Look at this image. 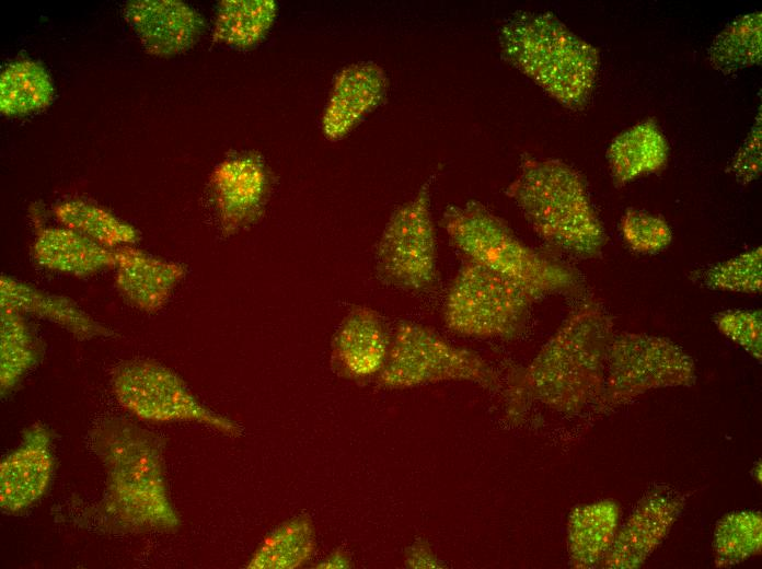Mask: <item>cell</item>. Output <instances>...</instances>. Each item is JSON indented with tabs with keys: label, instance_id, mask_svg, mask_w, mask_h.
<instances>
[{
	"label": "cell",
	"instance_id": "cell-27",
	"mask_svg": "<svg viewBox=\"0 0 762 569\" xmlns=\"http://www.w3.org/2000/svg\"><path fill=\"white\" fill-rule=\"evenodd\" d=\"M762 518L757 511H734L716 524L713 538L714 562L726 568L738 565L760 553Z\"/></svg>",
	"mask_w": 762,
	"mask_h": 569
},
{
	"label": "cell",
	"instance_id": "cell-24",
	"mask_svg": "<svg viewBox=\"0 0 762 569\" xmlns=\"http://www.w3.org/2000/svg\"><path fill=\"white\" fill-rule=\"evenodd\" d=\"M54 216L69 228L99 245L117 249L131 246L139 240V231L111 211L81 199H70L54 207Z\"/></svg>",
	"mask_w": 762,
	"mask_h": 569
},
{
	"label": "cell",
	"instance_id": "cell-30",
	"mask_svg": "<svg viewBox=\"0 0 762 569\" xmlns=\"http://www.w3.org/2000/svg\"><path fill=\"white\" fill-rule=\"evenodd\" d=\"M626 245L640 254H656L672 242V230L660 217L635 209L625 211L620 223Z\"/></svg>",
	"mask_w": 762,
	"mask_h": 569
},
{
	"label": "cell",
	"instance_id": "cell-34",
	"mask_svg": "<svg viewBox=\"0 0 762 569\" xmlns=\"http://www.w3.org/2000/svg\"><path fill=\"white\" fill-rule=\"evenodd\" d=\"M351 558L348 553L337 548L325 556L315 568L320 569H343L351 567Z\"/></svg>",
	"mask_w": 762,
	"mask_h": 569
},
{
	"label": "cell",
	"instance_id": "cell-33",
	"mask_svg": "<svg viewBox=\"0 0 762 569\" xmlns=\"http://www.w3.org/2000/svg\"><path fill=\"white\" fill-rule=\"evenodd\" d=\"M438 560L424 541L415 542L407 550L405 566L409 568H436Z\"/></svg>",
	"mask_w": 762,
	"mask_h": 569
},
{
	"label": "cell",
	"instance_id": "cell-2",
	"mask_svg": "<svg viewBox=\"0 0 762 569\" xmlns=\"http://www.w3.org/2000/svg\"><path fill=\"white\" fill-rule=\"evenodd\" d=\"M613 336V322L602 305L594 300L580 303L528 367L508 372V415L516 417L529 399L565 415L596 408Z\"/></svg>",
	"mask_w": 762,
	"mask_h": 569
},
{
	"label": "cell",
	"instance_id": "cell-21",
	"mask_svg": "<svg viewBox=\"0 0 762 569\" xmlns=\"http://www.w3.org/2000/svg\"><path fill=\"white\" fill-rule=\"evenodd\" d=\"M668 155L667 140L651 119L616 136L607 151L609 169L616 186L659 171Z\"/></svg>",
	"mask_w": 762,
	"mask_h": 569
},
{
	"label": "cell",
	"instance_id": "cell-29",
	"mask_svg": "<svg viewBox=\"0 0 762 569\" xmlns=\"http://www.w3.org/2000/svg\"><path fill=\"white\" fill-rule=\"evenodd\" d=\"M761 262V247H755L702 269L697 272L696 279L704 287L715 291L760 293Z\"/></svg>",
	"mask_w": 762,
	"mask_h": 569
},
{
	"label": "cell",
	"instance_id": "cell-18",
	"mask_svg": "<svg viewBox=\"0 0 762 569\" xmlns=\"http://www.w3.org/2000/svg\"><path fill=\"white\" fill-rule=\"evenodd\" d=\"M0 306L53 322L79 340L115 335L68 298L42 291L7 275L0 278Z\"/></svg>",
	"mask_w": 762,
	"mask_h": 569
},
{
	"label": "cell",
	"instance_id": "cell-12",
	"mask_svg": "<svg viewBox=\"0 0 762 569\" xmlns=\"http://www.w3.org/2000/svg\"><path fill=\"white\" fill-rule=\"evenodd\" d=\"M684 502L682 493L670 486L658 485L647 490L617 529L602 567L634 569L645 564L667 537Z\"/></svg>",
	"mask_w": 762,
	"mask_h": 569
},
{
	"label": "cell",
	"instance_id": "cell-11",
	"mask_svg": "<svg viewBox=\"0 0 762 569\" xmlns=\"http://www.w3.org/2000/svg\"><path fill=\"white\" fill-rule=\"evenodd\" d=\"M273 181L266 161L254 151L234 153L216 165L208 190L223 234H235L263 217Z\"/></svg>",
	"mask_w": 762,
	"mask_h": 569
},
{
	"label": "cell",
	"instance_id": "cell-19",
	"mask_svg": "<svg viewBox=\"0 0 762 569\" xmlns=\"http://www.w3.org/2000/svg\"><path fill=\"white\" fill-rule=\"evenodd\" d=\"M32 256L42 267L85 277L116 265V251L105 248L66 228H42L36 232Z\"/></svg>",
	"mask_w": 762,
	"mask_h": 569
},
{
	"label": "cell",
	"instance_id": "cell-14",
	"mask_svg": "<svg viewBox=\"0 0 762 569\" xmlns=\"http://www.w3.org/2000/svg\"><path fill=\"white\" fill-rule=\"evenodd\" d=\"M391 333L383 317L365 305L353 306L336 329L331 345L335 373L349 381H366L381 372Z\"/></svg>",
	"mask_w": 762,
	"mask_h": 569
},
{
	"label": "cell",
	"instance_id": "cell-3",
	"mask_svg": "<svg viewBox=\"0 0 762 569\" xmlns=\"http://www.w3.org/2000/svg\"><path fill=\"white\" fill-rule=\"evenodd\" d=\"M507 195L552 249L579 259L600 255L607 241L602 222L585 181L568 164L526 158Z\"/></svg>",
	"mask_w": 762,
	"mask_h": 569
},
{
	"label": "cell",
	"instance_id": "cell-9",
	"mask_svg": "<svg viewBox=\"0 0 762 569\" xmlns=\"http://www.w3.org/2000/svg\"><path fill=\"white\" fill-rule=\"evenodd\" d=\"M429 176L416 194L390 216L374 253L377 278L409 293H427L438 280L436 229Z\"/></svg>",
	"mask_w": 762,
	"mask_h": 569
},
{
	"label": "cell",
	"instance_id": "cell-4",
	"mask_svg": "<svg viewBox=\"0 0 762 569\" xmlns=\"http://www.w3.org/2000/svg\"><path fill=\"white\" fill-rule=\"evenodd\" d=\"M440 224L463 259L518 284L536 301L547 295L576 294L582 288L580 275L573 267L526 244L478 201L448 206Z\"/></svg>",
	"mask_w": 762,
	"mask_h": 569
},
{
	"label": "cell",
	"instance_id": "cell-13",
	"mask_svg": "<svg viewBox=\"0 0 762 569\" xmlns=\"http://www.w3.org/2000/svg\"><path fill=\"white\" fill-rule=\"evenodd\" d=\"M53 432L43 423L23 431L16 449L0 464V507L5 513L27 510L47 491L54 469Z\"/></svg>",
	"mask_w": 762,
	"mask_h": 569
},
{
	"label": "cell",
	"instance_id": "cell-16",
	"mask_svg": "<svg viewBox=\"0 0 762 569\" xmlns=\"http://www.w3.org/2000/svg\"><path fill=\"white\" fill-rule=\"evenodd\" d=\"M388 77L377 63L365 61L344 67L335 76L321 126L332 141L346 137L384 100Z\"/></svg>",
	"mask_w": 762,
	"mask_h": 569
},
{
	"label": "cell",
	"instance_id": "cell-23",
	"mask_svg": "<svg viewBox=\"0 0 762 569\" xmlns=\"http://www.w3.org/2000/svg\"><path fill=\"white\" fill-rule=\"evenodd\" d=\"M276 16L277 4L272 0L220 1L212 39L239 49L253 47L265 38Z\"/></svg>",
	"mask_w": 762,
	"mask_h": 569
},
{
	"label": "cell",
	"instance_id": "cell-5",
	"mask_svg": "<svg viewBox=\"0 0 762 569\" xmlns=\"http://www.w3.org/2000/svg\"><path fill=\"white\" fill-rule=\"evenodd\" d=\"M504 58L559 104L580 109L589 101L599 51L547 12H517L499 28Z\"/></svg>",
	"mask_w": 762,
	"mask_h": 569
},
{
	"label": "cell",
	"instance_id": "cell-32",
	"mask_svg": "<svg viewBox=\"0 0 762 569\" xmlns=\"http://www.w3.org/2000/svg\"><path fill=\"white\" fill-rule=\"evenodd\" d=\"M730 171L743 184L757 179L761 173V128L760 119L751 129L742 147L736 153Z\"/></svg>",
	"mask_w": 762,
	"mask_h": 569
},
{
	"label": "cell",
	"instance_id": "cell-26",
	"mask_svg": "<svg viewBox=\"0 0 762 569\" xmlns=\"http://www.w3.org/2000/svg\"><path fill=\"white\" fill-rule=\"evenodd\" d=\"M38 346L23 314L0 306V388L5 395L38 360Z\"/></svg>",
	"mask_w": 762,
	"mask_h": 569
},
{
	"label": "cell",
	"instance_id": "cell-28",
	"mask_svg": "<svg viewBox=\"0 0 762 569\" xmlns=\"http://www.w3.org/2000/svg\"><path fill=\"white\" fill-rule=\"evenodd\" d=\"M708 58L712 66L721 72L760 63L761 14H746L732 21L713 40Z\"/></svg>",
	"mask_w": 762,
	"mask_h": 569
},
{
	"label": "cell",
	"instance_id": "cell-17",
	"mask_svg": "<svg viewBox=\"0 0 762 569\" xmlns=\"http://www.w3.org/2000/svg\"><path fill=\"white\" fill-rule=\"evenodd\" d=\"M115 251L116 288L129 305L141 312L161 310L187 274L184 264L155 257L132 246Z\"/></svg>",
	"mask_w": 762,
	"mask_h": 569
},
{
	"label": "cell",
	"instance_id": "cell-25",
	"mask_svg": "<svg viewBox=\"0 0 762 569\" xmlns=\"http://www.w3.org/2000/svg\"><path fill=\"white\" fill-rule=\"evenodd\" d=\"M54 97L47 70L37 61L21 59L9 63L0 76V112L22 116L44 109Z\"/></svg>",
	"mask_w": 762,
	"mask_h": 569
},
{
	"label": "cell",
	"instance_id": "cell-1",
	"mask_svg": "<svg viewBox=\"0 0 762 569\" xmlns=\"http://www.w3.org/2000/svg\"><path fill=\"white\" fill-rule=\"evenodd\" d=\"M105 472L101 500L81 525L111 535L173 532L181 519L170 498L163 442L131 420L109 417L89 433Z\"/></svg>",
	"mask_w": 762,
	"mask_h": 569
},
{
	"label": "cell",
	"instance_id": "cell-10",
	"mask_svg": "<svg viewBox=\"0 0 762 569\" xmlns=\"http://www.w3.org/2000/svg\"><path fill=\"white\" fill-rule=\"evenodd\" d=\"M112 388L118 404L136 418L157 422H196L229 437L242 428L206 407L173 370L153 360H130L113 371Z\"/></svg>",
	"mask_w": 762,
	"mask_h": 569
},
{
	"label": "cell",
	"instance_id": "cell-6",
	"mask_svg": "<svg viewBox=\"0 0 762 569\" xmlns=\"http://www.w3.org/2000/svg\"><path fill=\"white\" fill-rule=\"evenodd\" d=\"M376 379L386 390L454 381L490 391L501 386L498 372L480 355L413 321H401L395 326L385 363Z\"/></svg>",
	"mask_w": 762,
	"mask_h": 569
},
{
	"label": "cell",
	"instance_id": "cell-7",
	"mask_svg": "<svg viewBox=\"0 0 762 569\" xmlns=\"http://www.w3.org/2000/svg\"><path fill=\"white\" fill-rule=\"evenodd\" d=\"M536 300L492 270L463 259L442 305L452 333L481 339H515L524 330Z\"/></svg>",
	"mask_w": 762,
	"mask_h": 569
},
{
	"label": "cell",
	"instance_id": "cell-22",
	"mask_svg": "<svg viewBox=\"0 0 762 569\" xmlns=\"http://www.w3.org/2000/svg\"><path fill=\"white\" fill-rule=\"evenodd\" d=\"M315 531L308 514L284 521L259 542L246 567L250 569H297L315 551Z\"/></svg>",
	"mask_w": 762,
	"mask_h": 569
},
{
	"label": "cell",
	"instance_id": "cell-8",
	"mask_svg": "<svg viewBox=\"0 0 762 569\" xmlns=\"http://www.w3.org/2000/svg\"><path fill=\"white\" fill-rule=\"evenodd\" d=\"M696 382L692 357L672 340L642 333L614 335L598 411H610L651 390Z\"/></svg>",
	"mask_w": 762,
	"mask_h": 569
},
{
	"label": "cell",
	"instance_id": "cell-31",
	"mask_svg": "<svg viewBox=\"0 0 762 569\" xmlns=\"http://www.w3.org/2000/svg\"><path fill=\"white\" fill-rule=\"evenodd\" d=\"M714 324L728 339L761 361L762 321L760 310H726L714 315Z\"/></svg>",
	"mask_w": 762,
	"mask_h": 569
},
{
	"label": "cell",
	"instance_id": "cell-15",
	"mask_svg": "<svg viewBox=\"0 0 762 569\" xmlns=\"http://www.w3.org/2000/svg\"><path fill=\"white\" fill-rule=\"evenodd\" d=\"M123 14L143 49L157 57H171L189 49L205 28L203 16L177 0H132Z\"/></svg>",
	"mask_w": 762,
	"mask_h": 569
},
{
	"label": "cell",
	"instance_id": "cell-20",
	"mask_svg": "<svg viewBox=\"0 0 762 569\" xmlns=\"http://www.w3.org/2000/svg\"><path fill=\"white\" fill-rule=\"evenodd\" d=\"M619 504L609 499L575 507L568 516L569 565L576 569L602 566L619 529Z\"/></svg>",
	"mask_w": 762,
	"mask_h": 569
}]
</instances>
